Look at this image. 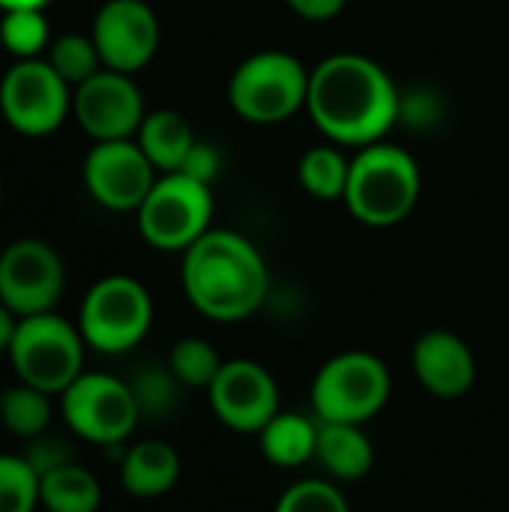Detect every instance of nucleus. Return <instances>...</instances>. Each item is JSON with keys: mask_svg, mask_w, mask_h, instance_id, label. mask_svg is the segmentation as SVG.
<instances>
[{"mask_svg": "<svg viewBox=\"0 0 509 512\" xmlns=\"http://www.w3.org/2000/svg\"><path fill=\"white\" fill-rule=\"evenodd\" d=\"M222 357L219 351L198 336H186L180 342H174L171 354H168V369L171 375L183 384V387H210L222 369Z\"/></svg>", "mask_w": 509, "mask_h": 512, "instance_id": "25", "label": "nucleus"}, {"mask_svg": "<svg viewBox=\"0 0 509 512\" xmlns=\"http://www.w3.org/2000/svg\"><path fill=\"white\" fill-rule=\"evenodd\" d=\"M90 36L105 69L132 75L153 60L159 48V21L144 0H108L96 12Z\"/></svg>", "mask_w": 509, "mask_h": 512, "instance_id": "15", "label": "nucleus"}, {"mask_svg": "<svg viewBox=\"0 0 509 512\" xmlns=\"http://www.w3.org/2000/svg\"><path fill=\"white\" fill-rule=\"evenodd\" d=\"M0 195H3V189H0Z\"/></svg>", "mask_w": 509, "mask_h": 512, "instance_id": "35", "label": "nucleus"}, {"mask_svg": "<svg viewBox=\"0 0 509 512\" xmlns=\"http://www.w3.org/2000/svg\"><path fill=\"white\" fill-rule=\"evenodd\" d=\"M72 108L69 84L48 60H18L0 81V111L21 135L54 132Z\"/></svg>", "mask_w": 509, "mask_h": 512, "instance_id": "10", "label": "nucleus"}, {"mask_svg": "<svg viewBox=\"0 0 509 512\" xmlns=\"http://www.w3.org/2000/svg\"><path fill=\"white\" fill-rule=\"evenodd\" d=\"M132 393H135V402H138V411H141V417L144 414H165V411H171V405H174V399H177V387H183L174 375H171V369L165 366V369H144L132 384Z\"/></svg>", "mask_w": 509, "mask_h": 512, "instance_id": "29", "label": "nucleus"}, {"mask_svg": "<svg viewBox=\"0 0 509 512\" xmlns=\"http://www.w3.org/2000/svg\"><path fill=\"white\" fill-rule=\"evenodd\" d=\"M45 60L51 63V69L69 87H78V84H84L87 78H93L96 72L105 69L93 36H84V33H63V36H57L48 45V57Z\"/></svg>", "mask_w": 509, "mask_h": 512, "instance_id": "24", "label": "nucleus"}, {"mask_svg": "<svg viewBox=\"0 0 509 512\" xmlns=\"http://www.w3.org/2000/svg\"><path fill=\"white\" fill-rule=\"evenodd\" d=\"M402 93L390 72L357 51L324 57L309 72L306 111L330 144L366 147L399 123Z\"/></svg>", "mask_w": 509, "mask_h": 512, "instance_id": "1", "label": "nucleus"}, {"mask_svg": "<svg viewBox=\"0 0 509 512\" xmlns=\"http://www.w3.org/2000/svg\"><path fill=\"white\" fill-rule=\"evenodd\" d=\"M207 399L216 420L243 435H258L279 414V384L255 360H225L207 387Z\"/></svg>", "mask_w": 509, "mask_h": 512, "instance_id": "12", "label": "nucleus"}, {"mask_svg": "<svg viewBox=\"0 0 509 512\" xmlns=\"http://www.w3.org/2000/svg\"><path fill=\"white\" fill-rule=\"evenodd\" d=\"M0 426L24 441H33L48 432L51 426V399L48 393L30 387V384H15L0 390Z\"/></svg>", "mask_w": 509, "mask_h": 512, "instance_id": "23", "label": "nucleus"}, {"mask_svg": "<svg viewBox=\"0 0 509 512\" xmlns=\"http://www.w3.org/2000/svg\"><path fill=\"white\" fill-rule=\"evenodd\" d=\"M309 72L294 54L264 48L249 54L228 81V102L237 117L255 126H273L306 108Z\"/></svg>", "mask_w": 509, "mask_h": 512, "instance_id": "4", "label": "nucleus"}, {"mask_svg": "<svg viewBox=\"0 0 509 512\" xmlns=\"http://www.w3.org/2000/svg\"><path fill=\"white\" fill-rule=\"evenodd\" d=\"M315 459L330 480L357 483L375 465L372 438L360 423H321L318 420V450Z\"/></svg>", "mask_w": 509, "mask_h": 512, "instance_id": "18", "label": "nucleus"}, {"mask_svg": "<svg viewBox=\"0 0 509 512\" xmlns=\"http://www.w3.org/2000/svg\"><path fill=\"white\" fill-rule=\"evenodd\" d=\"M411 369L420 387L444 402L471 393L477 381V360L468 342L453 330H429L411 348Z\"/></svg>", "mask_w": 509, "mask_h": 512, "instance_id": "16", "label": "nucleus"}, {"mask_svg": "<svg viewBox=\"0 0 509 512\" xmlns=\"http://www.w3.org/2000/svg\"><path fill=\"white\" fill-rule=\"evenodd\" d=\"M180 480V453L159 438L132 444L120 459V486L129 498L153 501L168 495Z\"/></svg>", "mask_w": 509, "mask_h": 512, "instance_id": "17", "label": "nucleus"}, {"mask_svg": "<svg viewBox=\"0 0 509 512\" xmlns=\"http://www.w3.org/2000/svg\"><path fill=\"white\" fill-rule=\"evenodd\" d=\"M60 408L66 426L81 441L99 447L123 444L141 420L132 387L102 372H81L60 393Z\"/></svg>", "mask_w": 509, "mask_h": 512, "instance_id": "9", "label": "nucleus"}, {"mask_svg": "<svg viewBox=\"0 0 509 512\" xmlns=\"http://www.w3.org/2000/svg\"><path fill=\"white\" fill-rule=\"evenodd\" d=\"M39 474L24 456L0 453V512H36Z\"/></svg>", "mask_w": 509, "mask_h": 512, "instance_id": "27", "label": "nucleus"}, {"mask_svg": "<svg viewBox=\"0 0 509 512\" xmlns=\"http://www.w3.org/2000/svg\"><path fill=\"white\" fill-rule=\"evenodd\" d=\"M0 42L18 60H36L51 45L42 9H9L0 21Z\"/></svg>", "mask_w": 509, "mask_h": 512, "instance_id": "26", "label": "nucleus"}, {"mask_svg": "<svg viewBox=\"0 0 509 512\" xmlns=\"http://www.w3.org/2000/svg\"><path fill=\"white\" fill-rule=\"evenodd\" d=\"M423 192L417 159L387 141H375L357 150L348 171L345 207L369 228H393L405 222Z\"/></svg>", "mask_w": 509, "mask_h": 512, "instance_id": "3", "label": "nucleus"}, {"mask_svg": "<svg viewBox=\"0 0 509 512\" xmlns=\"http://www.w3.org/2000/svg\"><path fill=\"white\" fill-rule=\"evenodd\" d=\"M186 300L210 321L234 324L261 309L270 270L258 246L228 228H210L183 252Z\"/></svg>", "mask_w": 509, "mask_h": 512, "instance_id": "2", "label": "nucleus"}, {"mask_svg": "<svg viewBox=\"0 0 509 512\" xmlns=\"http://www.w3.org/2000/svg\"><path fill=\"white\" fill-rule=\"evenodd\" d=\"M72 111L81 129L96 141L132 138L147 117L141 90L132 75L114 69H102L78 84L72 93Z\"/></svg>", "mask_w": 509, "mask_h": 512, "instance_id": "14", "label": "nucleus"}, {"mask_svg": "<svg viewBox=\"0 0 509 512\" xmlns=\"http://www.w3.org/2000/svg\"><path fill=\"white\" fill-rule=\"evenodd\" d=\"M393 393L387 363L369 351L330 357L312 381V411L321 423H360L378 417Z\"/></svg>", "mask_w": 509, "mask_h": 512, "instance_id": "5", "label": "nucleus"}, {"mask_svg": "<svg viewBox=\"0 0 509 512\" xmlns=\"http://www.w3.org/2000/svg\"><path fill=\"white\" fill-rule=\"evenodd\" d=\"M351 159L336 144H315L300 156L297 180L315 201H342L348 189Z\"/></svg>", "mask_w": 509, "mask_h": 512, "instance_id": "22", "label": "nucleus"}, {"mask_svg": "<svg viewBox=\"0 0 509 512\" xmlns=\"http://www.w3.org/2000/svg\"><path fill=\"white\" fill-rule=\"evenodd\" d=\"M345 3L348 0H285V6L306 21H330L345 9Z\"/></svg>", "mask_w": 509, "mask_h": 512, "instance_id": "32", "label": "nucleus"}, {"mask_svg": "<svg viewBox=\"0 0 509 512\" xmlns=\"http://www.w3.org/2000/svg\"><path fill=\"white\" fill-rule=\"evenodd\" d=\"M258 447L276 468H300L315 459L318 450V420L306 414L279 411L261 432Z\"/></svg>", "mask_w": 509, "mask_h": 512, "instance_id": "20", "label": "nucleus"}, {"mask_svg": "<svg viewBox=\"0 0 509 512\" xmlns=\"http://www.w3.org/2000/svg\"><path fill=\"white\" fill-rule=\"evenodd\" d=\"M21 456L27 459V465H30L39 477L48 474V471H54V468H60V465H66V462H72V453H69L66 441L51 438L48 432L39 435V438H33V441H30V450L21 453Z\"/></svg>", "mask_w": 509, "mask_h": 512, "instance_id": "30", "label": "nucleus"}, {"mask_svg": "<svg viewBox=\"0 0 509 512\" xmlns=\"http://www.w3.org/2000/svg\"><path fill=\"white\" fill-rule=\"evenodd\" d=\"M39 507L45 512H99L102 486L75 459L39 477Z\"/></svg>", "mask_w": 509, "mask_h": 512, "instance_id": "21", "label": "nucleus"}, {"mask_svg": "<svg viewBox=\"0 0 509 512\" xmlns=\"http://www.w3.org/2000/svg\"><path fill=\"white\" fill-rule=\"evenodd\" d=\"M84 348L87 342L78 324H69L54 312H42L18 321L6 357L21 384L60 396L84 372Z\"/></svg>", "mask_w": 509, "mask_h": 512, "instance_id": "6", "label": "nucleus"}, {"mask_svg": "<svg viewBox=\"0 0 509 512\" xmlns=\"http://www.w3.org/2000/svg\"><path fill=\"white\" fill-rule=\"evenodd\" d=\"M63 285V261L45 240H15L0 252V303L18 318L54 312Z\"/></svg>", "mask_w": 509, "mask_h": 512, "instance_id": "11", "label": "nucleus"}, {"mask_svg": "<svg viewBox=\"0 0 509 512\" xmlns=\"http://www.w3.org/2000/svg\"><path fill=\"white\" fill-rule=\"evenodd\" d=\"M135 141L159 174H171V171L183 168V162H186V156L198 138H195L192 126L183 114L162 108V111H150L141 120Z\"/></svg>", "mask_w": 509, "mask_h": 512, "instance_id": "19", "label": "nucleus"}, {"mask_svg": "<svg viewBox=\"0 0 509 512\" xmlns=\"http://www.w3.org/2000/svg\"><path fill=\"white\" fill-rule=\"evenodd\" d=\"M156 168L132 138L96 141L84 159L87 192L108 210H138L156 183Z\"/></svg>", "mask_w": 509, "mask_h": 512, "instance_id": "13", "label": "nucleus"}, {"mask_svg": "<svg viewBox=\"0 0 509 512\" xmlns=\"http://www.w3.org/2000/svg\"><path fill=\"white\" fill-rule=\"evenodd\" d=\"M48 0H0V9L9 12V9H45Z\"/></svg>", "mask_w": 509, "mask_h": 512, "instance_id": "34", "label": "nucleus"}, {"mask_svg": "<svg viewBox=\"0 0 509 512\" xmlns=\"http://www.w3.org/2000/svg\"><path fill=\"white\" fill-rule=\"evenodd\" d=\"M135 213L138 231L153 249L186 252L198 237L210 231L213 192L207 183L183 171L159 174Z\"/></svg>", "mask_w": 509, "mask_h": 512, "instance_id": "7", "label": "nucleus"}, {"mask_svg": "<svg viewBox=\"0 0 509 512\" xmlns=\"http://www.w3.org/2000/svg\"><path fill=\"white\" fill-rule=\"evenodd\" d=\"M18 321H21V318H18L9 306L0 303V354H9V345H12V339H15Z\"/></svg>", "mask_w": 509, "mask_h": 512, "instance_id": "33", "label": "nucleus"}, {"mask_svg": "<svg viewBox=\"0 0 509 512\" xmlns=\"http://www.w3.org/2000/svg\"><path fill=\"white\" fill-rule=\"evenodd\" d=\"M273 512H351V507H348V498L339 492V486L333 480L309 477V480L291 483L279 495Z\"/></svg>", "mask_w": 509, "mask_h": 512, "instance_id": "28", "label": "nucleus"}, {"mask_svg": "<svg viewBox=\"0 0 509 512\" xmlns=\"http://www.w3.org/2000/svg\"><path fill=\"white\" fill-rule=\"evenodd\" d=\"M153 324L150 291L132 276H105L99 279L78 312V330L87 348L99 354H126L132 351Z\"/></svg>", "mask_w": 509, "mask_h": 512, "instance_id": "8", "label": "nucleus"}, {"mask_svg": "<svg viewBox=\"0 0 509 512\" xmlns=\"http://www.w3.org/2000/svg\"><path fill=\"white\" fill-rule=\"evenodd\" d=\"M219 165H222V159H219L216 147L213 144H204V141H195V147L189 150V156H186V162H183L180 171L210 186L213 177L219 174Z\"/></svg>", "mask_w": 509, "mask_h": 512, "instance_id": "31", "label": "nucleus"}]
</instances>
